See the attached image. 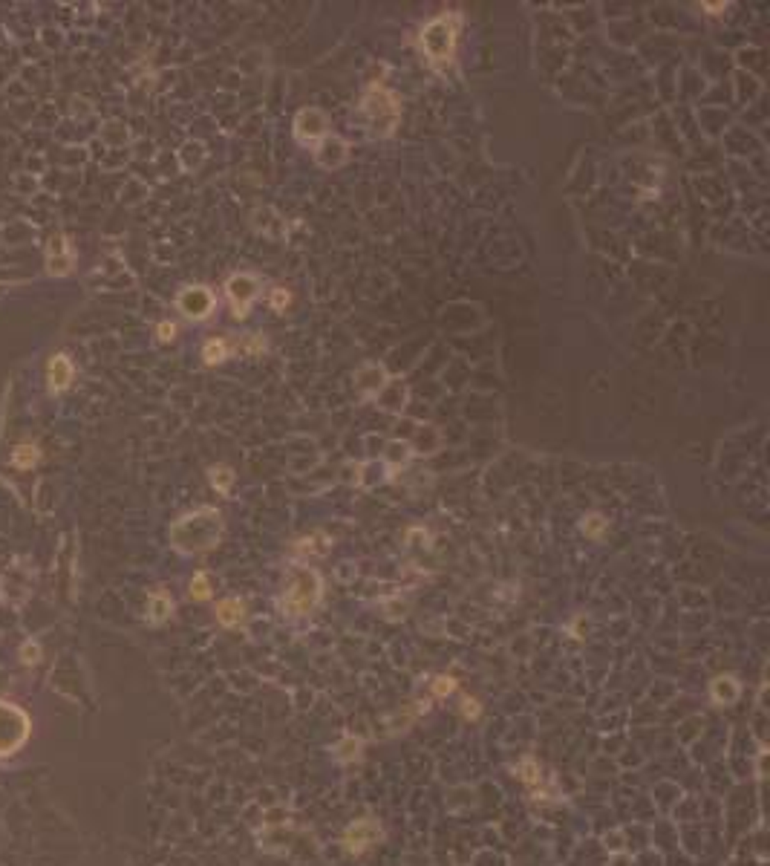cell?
I'll list each match as a JSON object with an SVG mask.
<instances>
[{"label": "cell", "mask_w": 770, "mask_h": 866, "mask_svg": "<svg viewBox=\"0 0 770 866\" xmlns=\"http://www.w3.org/2000/svg\"><path fill=\"white\" fill-rule=\"evenodd\" d=\"M580 531H583L586 537H591V540H600L603 531H606V520H603V514H586V517H583V523H580Z\"/></svg>", "instance_id": "24"}, {"label": "cell", "mask_w": 770, "mask_h": 866, "mask_svg": "<svg viewBox=\"0 0 770 866\" xmlns=\"http://www.w3.org/2000/svg\"><path fill=\"white\" fill-rule=\"evenodd\" d=\"M329 537L326 534H320V531H315V534H309V537H303V540H297L295 543V552H300V554H323V552H329Z\"/></svg>", "instance_id": "22"}, {"label": "cell", "mask_w": 770, "mask_h": 866, "mask_svg": "<svg viewBox=\"0 0 770 866\" xmlns=\"http://www.w3.org/2000/svg\"><path fill=\"white\" fill-rule=\"evenodd\" d=\"M72 378H75V364H72V358H69L67 353H55V355L49 358V364H47L49 393H52V396L64 393L69 384H72Z\"/></svg>", "instance_id": "12"}, {"label": "cell", "mask_w": 770, "mask_h": 866, "mask_svg": "<svg viewBox=\"0 0 770 866\" xmlns=\"http://www.w3.org/2000/svg\"><path fill=\"white\" fill-rule=\"evenodd\" d=\"M217 621L222 627H240L245 621V604L240 598H222L217 604Z\"/></svg>", "instance_id": "18"}, {"label": "cell", "mask_w": 770, "mask_h": 866, "mask_svg": "<svg viewBox=\"0 0 770 866\" xmlns=\"http://www.w3.org/2000/svg\"><path fill=\"white\" fill-rule=\"evenodd\" d=\"M361 110L367 115V122L372 127L375 136H393L398 122H401V102L398 95L384 87V84H372L361 99Z\"/></svg>", "instance_id": "4"}, {"label": "cell", "mask_w": 770, "mask_h": 866, "mask_svg": "<svg viewBox=\"0 0 770 866\" xmlns=\"http://www.w3.org/2000/svg\"><path fill=\"white\" fill-rule=\"evenodd\" d=\"M177 332H179V326L173 323V321H159V323H156V338H159L162 344L177 341Z\"/></svg>", "instance_id": "30"}, {"label": "cell", "mask_w": 770, "mask_h": 866, "mask_svg": "<svg viewBox=\"0 0 770 866\" xmlns=\"http://www.w3.org/2000/svg\"><path fill=\"white\" fill-rule=\"evenodd\" d=\"M228 355H231V344H228L225 338H208V341L202 344V361L208 364V367H214V364H222Z\"/></svg>", "instance_id": "21"}, {"label": "cell", "mask_w": 770, "mask_h": 866, "mask_svg": "<svg viewBox=\"0 0 770 866\" xmlns=\"http://www.w3.org/2000/svg\"><path fill=\"white\" fill-rule=\"evenodd\" d=\"M430 690H433L436 699H445V696H450V693L456 690V679H450V676H436L433 684H430Z\"/></svg>", "instance_id": "29"}, {"label": "cell", "mask_w": 770, "mask_h": 866, "mask_svg": "<svg viewBox=\"0 0 770 866\" xmlns=\"http://www.w3.org/2000/svg\"><path fill=\"white\" fill-rule=\"evenodd\" d=\"M170 612H173V598L165 589H153L150 598H147V618L153 624H162L170 618Z\"/></svg>", "instance_id": "17"}, {"label": "cell", "mask_w": 770, "mask_h": 866, "mask_svg": "<svg viewBox=\"0 0 770 866\" xmlns=\"http://www.w3.org/2000/svg\"><path fill=\"white\" fill-rule=\"evenodd\" d=\"M323 598V577L318 569L312 566H297L288 572L286 577V586H283V595H280V607L283 612L295 615H309Z\"/></svg>", "instance_id": "2"}, {"label": "cell", "mask_w": 770, "mask_h": 866, "mask_svg": "<svg viewBox=\"0 0 770 866\" xmlns=\"http://www.w3.org/2000/svg\"><path fill=\"white\" fill-rule=\"evenodd\" d=\"M456 41H459V15L456 12H441L430 24H425V29L418 35V47L427 55V61L433 67H445L453 61Z\"/></svg>", "instance_id": "3"}, {"label": "cell", "mask_w": 770, "mask_h": 866, "mask_svg": "<svg viewBox=\"0 0 770 866\" xmlns=\"http://www.w3.org/2000/svg\"><path fill=\"white\" fill-rule=\"evenodd\" d=\"M346 159H350V145H346L341 136H332L329 133V136L315 145V162L323 170H338L346 165Z\"/></svg>", "instance_id": "10"}, {"label": "cell", "mask_w": 770, "mask_h": 866, "mask_svg": "<svg viewBox=\"0 0 770 866\" xmlns=\"http://www.w3.org/2000/svg\"><path fill=\"white\" fill-rule=\"evenodd\" d=\"M292 303V292L288 289H283V286H275L272 292H268V306H272L275 312H286V306Z\"/></svg>", "instance_id": "27"}, {"label": "cell", "mask_w": 770, "mask_h": 866, "mask_svg": "<svg viewBox=\"0 0 770 866\" xmlns=\"http://www.w3.org/2000/svg\"><path fill=\"white\" fill-rule=\"evenodd\" d=\"M41 448H38V442H21L15 451H12V468H17V471H32L38 462H41Z\"/></svg>", "instance_id": "19"}, {"label": "cell", "mask_w": 770, "mask_h": 866, "mask_svg": "<svg viewBox=\"0 0 770 866\" xmlns=\"http://www.w3.org/2000/svg\"><path fill=\"white\" fill-rule=\"evenodd\" d=\"M75 268V248L67 234H52L47 243V272L52 278H64Z\"/></svg>", "instance_id": "9"}, {"label": "cell", "mask_w": 770, "mask_h": 866, "mask_svg": "<svg viewBox=\"0 0 770 866\" xmlns=\"http://www.w3.org/2000/svg\"><path fill=\"white\" fill-rule=\"evenodd\" d=\"M260 278L254 272H234L225 280V298L231 303V315L234 318H248V310L254 306V300L260 298Z\"/></svg>", "instance_id": "6"}, {"label": "cell", "mask_w": 770, "mask_h": 866, "mask_svg": "<svg viewBox=\"0 0 770 866\" xmlns=\"http://www.w3.org/2000/svg\"><path fill=\"white\" fill-rule=\"evenodd\" d=\"M231 350H237L240 355H260V353H265V338L263 335H245L243 341H237V346H231Z\"/></svg>", "instance_id": "25"}, {"label": "cell", "mask_w": 770, "mask_h": 866, "mask_svg": "<svg viewBox=\"0 0 770 866\" xmlns=\"http://www.w3.org/2000/svg\"><path fill=\"white\" fill-rule=\"evenodd\" d=\"M335 757H338L341 762H352V760H358V757H361V739H355V737H346V739L335 748Z\"/></svg>", "instance_id": "26"}, {"label": "cell", "mask_w": 770, "mask_h": 866, "mask_svg": "<svg viewBox=\"0 0 770 866\" xmlns=\"http://www.w3.org/2000/svg\"><path fill=\"white\" fill-rule=\"evenodd\" d=\"M29 739V716L15 702H0V757H12Z\"/></svg>", "instance_id": "5"}, {"label": "cell", "mask_w": 770, "mask_h": 866, "mask_svg": "<svg viewBox=\"0 0 770 866\" xmlns=\"http://www.w3.org/2000/svg\"><path fill=\"white\" fill-rule=\"evenodd\" d=\"M410 456H413L410 442H398V439H393V442H387V451H384V468H387V474H390V476H395L401 468H407Z\"/></svg>", "instance_id": "15"}, {"label": "cell", "mask_w": 770, "mask_h": 866, "mask_svg": "<svg viewBox=\"0 0 770 866\" xmlns=\"http://www.w3.org/2000/svg\"><path fill=\"white\" fill-rule=\"evenodd\" d=\"M208 483H211V488H214L217 494L228 497L231 488H234V471H231L228 465H211L208 468Z\"/></svg>", "instance_id": "20"}, {"label": "cell", "mask_w": 770, "mask_h": 866, "mask_svg": "<svg viewBox=\"0 0 770 866\" xmlns=\"http://www.w3.org/2000/svg\"><path fill=\"white\" fill-rule=\"evenodd\" d=\"M378 837H381V829H378V823L375 820H358V823H352L350 829H346V835H343V846L350 852H363V849H370L372 843H378Z\"/></svg>", "instance_id": "13"}, {"label": "cell", "mask_w": 770, "mask_h": 866, "mask_svg": "<svg viewBox=\"0 0 770 866\" xmlns=\"http://www.w3.org/2000/svg\"><path fill=\"white\" fill-rule=\"evenodd\" d=\"M461 714H465L468 719H476L479 714H482V707H479L476 699H465V702H461Z\"/></svg>", "instance_id": "32"}, {"label": "cell", "mask_w": 770, "mask_h": 866, "mask_svg": "<svg viewBox=\"0 0 770 866\" xmlns=\"http://www.w3.org/2000/svg\"><path fill=\"white\" fill-rule=\"evenodd\" d=\"M292 133L300 145L315 147L320 139L329 136V115H326L320 107H303V110H297L295 122H292Z\"/></svg>", "instance_id": "8"}, {"label": "cell", "mask_w": 770, "mask_h": 866, "mask_svg": "<svg viewBox=\"0 0 770 866\" xmlns=\"http://www.w3.org/2000/svg\"><path fill=\"white\" fill-rule=\"evenodd\" d=\"M177 310L188 318V321H208L217 310V295L211 286H185L177 295Z\"/></svg>", "instance_id": "7"}, {"label": "cell", "mask_w": 770, "mask_h": 866, "mask_svg": "<svg viewBox=\"0 0 770 866\" xmlns=\"http://www.w3.org/2000/svg\"><path fill=\"white\" fill-rule=\"evenodd\" d=\"M188 592H190V598H194V601H208L211 595H214V586H211V575H208V572H197L194 577H190Z\"/></svg>", "instance_id": "23"}, {"label": "cell", "mask_w": 770, "mask_h": 866, "mask_svg": "<svg viewBox=\"0 0 770 866\" xmlns=\"http://www.w3.org/2000/svg\"><path fill=\"white\" fill-rule=\"evenodd\" d=\"M387 381H390V373L384 370V364H378V361L361 364L358 373H355V387H358V393H361L363 399H372V401H375V396L384 390V384H387Z\"/></svg>", "instance_id": "11"}, {"label": "cell", "mask_w": 770, "mask_h": 866, "mask_svg": "<svg viewBox=\"0 0 770 866\" xmlns=\"http://www.w3.org/2000/svg\"><path fill=\"white\" fill-rule=\"evenodd\" d=\"M701 9H707V12H710V15H721V12H724V9H727V3H704V6H701Z\"/></svg>", "instance_id": "33"}, {"label": "cell", "mask_w": 770, "mask_h": 866, "mask_svg": "<svg viewBox=\"0 0 770 866\" xmlns=\"http://www.w3.org/2000/svg\"><path fill=\"white\" fill-rule=\"evenodd\" d=\"M739 693H742V687H739L736 676H716L710 682V696H713L716 705H733L739 699Z\"/></svg>", "instance_id": "16"}, {"label": "cell", "mask_w": 770, "mask_h": 866, "mask_svg": "<svg viewBox=\"0 0 770 866\" xmlns=\"http://www.w3.org/2000/svg\"><path fill=\"white\" fill-rule=\"evenodd\" d=\"M375 401L381 404L384 410H393V413H401L404 404H407V384L401 378H390L384 384V390L375 396Z\"/></svg>", "instance_id": "14"}, {"label": "cell", "mask_w": 770, "mask_h": 866, "mask_svg": "<svg viewBox=\"0 0 770 866\" xmlns=\"http://www.w3.org/2000/svg\"><path fill=\"white\" fill-rule=\"evenodd\" d=\"M519 777H523L528 785H540V780H543L540 765H536L534 760H523V765H519Z\"/></svg>", "instance_id": "28"}, {"label": "cell", "mask_w": 770, "mask_h": 866, "mask_svg": "<svg viewBox=\"0 0 770 866\" xmlns=\"http://www.w3.org/2000/svg\"><path fill=\"white\" fill-rule=\"evenodd\" d=\"M21 661H24V664H38V661H41V647H38V641H24V647H21Z\"/></svg>", "instance_id": "31"}, {"label": "cell", "mask_w": 770, "mask_h": 866, "mask_svg": "<svg viewBox=\"0 0 770 866\" xmlns=\"http://www.w3.org/2000/svg\"><path fill=\"white\" fill-rule=\"evenodd\" d=\"M222 540V514L211 506L182 514L170 526V543L182 554H199Z\"/></svg>", "instance_id": "1"}]
</instances>
